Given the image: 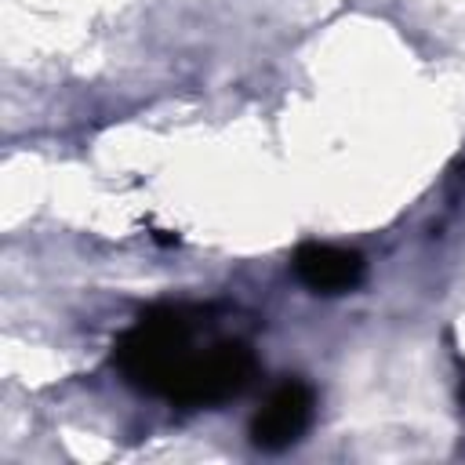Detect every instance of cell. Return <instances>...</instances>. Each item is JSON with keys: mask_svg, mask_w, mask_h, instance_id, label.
Masks as SVG:
<instances>
[{"mask_svg": "<svg viewBox=\"0 0 465 465\" xmlns=\"http://www.w3.org/2000/svg\"><path fill=\"white\" fill-rule=\"evenodd\" d=\"M312 411H316V392L305 381L276 385L251 421V443L269 454L294 447L312 425Z\"/></svg>", "mask_w": 465, "mask_h": 465, "instance_id": "3", "label": "cell"}, {"mask_svg": "<svg viewBox=\"0 0 465 465\" xmlns=\"http://www.w3.org/2000/svg\"><path fill=\"white\" fill-rule=\"evenodd\" d=\"M254 371V352L243 341H218L207 352H193L185 360V367L167 389V400L182 407H214L240 396L251 385Z\"/></svg>", "mask_w": 465, "mask_h": 465, "instance_id": "2", "label": "cell"}, {"mask_svg": "<svg viewBox=\"0 0 465 465\" xmlns=\"http://www.w3.org/2000/svg\"><path fill=\"white\" fill-rule=\"evenodd\" d=\"M294 272L312 294H345L363 283V258L331 243H302L294 251Z\"/></svg>", "mask_w": 465, "mask_h": 465, "instance_id": "4", "label": "cell"}, {"mask_svg": "<svg viewBox=\"0 0 465 465\" xmlns=\"http://www.w3.org/2000/svg\"><path fill=\"white\" fill-rule=\"evenodd\" d=\"M189 341H193L189 320H185L182 312H174V309H160V312L142 316V320L116 341L113 360H116L120 374H124L134 389L167 396L171 381L178 378V371H182L185 360L193 356Z\"/></svg>", "mask_w": 465, "mask_h": 465, "instance_id": "1", "label": "cell"}]
</instances>
